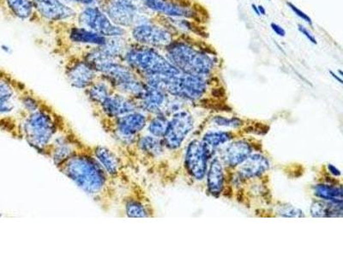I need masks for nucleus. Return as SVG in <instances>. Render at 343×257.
<instances>
[{"label":"nucleus","mask_w":343,"mask_h":257,"mask_svg":"<svg viewBox=\"0 0 343 257\" xmlns=\"http://www.w3.org/2000/svg\"><path fill=\"white\" fill-rule=\"evenodd\" d=\"M175 36L170 28L154 18L129 30L127 36L131 43L162 50L175 40Z\"/></svg>","instance_id":"8"},{"label":"nucleus","mask_w":343,"mask_h":257,"mask_svg":"<svg viewBox=\"0 0 343 257\" xmlns=\"http://www.w3.org/2000/svg\"><path fill=\"white\" fill-rule=\"evenodd\" d=\"M342 189L340 187L318 184L314 187V194L323 200L333 203H342Z\"/></svg>","instance_id":"28"},{"label":"nucleus","mask_w":343,"mask_h":257,"mask_svg":"<svg viewBox=\"0 0 343 257\" xmlns=\"http://www.w3.org/2000/svg\"><path fill=\"white\" fill-rule=\"evenodd\" d=\"M99 7L115 24L126 30L154 19L141 0H105Z\"/></svg>","instance_id":"6"},{"label":"nucleus","mask_w":343,"mask_h":257,"mask_svg":"<svg viewBox=\"0 0 343 257\" xmlns=\"http://www.w3.org/2000/svg\"><path fill=\"white\" fill-rule=\"evenodd\" d=\"M83 91L85 95H87L88 99L92 106L101 105L106 98L115 92V88L112 83L101 75H100Z\"/></svg>","instance_id":"20"},{"label":"nucleus","mask_w":343,"mask_h":257,"mask_svg":"<svg viewBox=\"0 0 343 257\" xmlns=\"http://www.w3.org/2000/svg\"><path fill=\"white\" fill-rule=\"evenodd\" d=\"M328 169L330 170V174H332L334 176H340V172L338 168L335 167V165H331V164H329L328 165Z\"/></svg>","instance_id":"34"},{"label":"nucleus","mask_w":343,"mask_h":257,"mask_svg":"<svg viewBox=\"0 0 343 257\" xmlns=\"http://www.w3.org/2000/svg\"><path fill=\"white\" fill-rule=\"evenodd\" d=\"M224 174L223 168L221 161L218 159H214L210 164V170L208 173V188L213 195H220L223 189Z\"/></svg>","instance_id":"23"},{"label":"nucleus","mask_w":343,"mask_h":257,"mask_svg":"<svg viewBox=\"0 0 343 257\" xmlns=\"http://www.w3.org/2000/svg\"><path fill=\"white\" fill-rule=\"evenodd\" d=\"M168 95L163 90L152 87L146 84L145 91L141 96L135 100L138 110L145 111L146 113H163L164 107L166 106Z\"/></svg>","instance_id":"18"},{"label":"nucleus","mask_w":343,"mask_h":257,"mask_svg":"<svg viewBox=\"0 0 343 257\" xmlns=\"http://www.w3.org/2000/svg\"><path fill=\"white\" fill-rule=\"evenodd\" d=\"M145 7L158 16L196 20L198 16L194 6L180 0H147Z\"/></svg>","instance_id":"13"},{"label":"nucleus","mask_w":343,"mask_h":257,"mask_svg":"<svg viewBox=\"0 0 343 257\" xmlns=\"http://www.w3.org/2000/svg\"><path fill=\"white\" fill-rule=\"evenodd\" d=\"M270 27H271L273 32L275 33L276 36H280V37H285L286 36V30H284L283 27L277 24V23L271 22L270 23Z\"/></svg>","instance_id":"33"},{"label":"nucleus","mask_w":343,"mask_h":257,"mask_svg":"<svg viewBox=\"0 0 343 257\" xmlns=\"http://www.w3.org/2000/svg\"><path fill=\"white\" fill-rule=\"evenodd\" d=\"M99 73L107 79L116 92L136 100L146 88V83L138 74L124 61L109 63L101 68Z\"/></svg>","instance_id":"7"},{"label":"nucleus","mask_w":343,"mask_h":257,"mask_svg":"<svg viewBox=\"0 0 343 257\" xmlns=\"http://www.w3.org/2000/svg\"><path fill=\"white\" fill-rule=\"evenodd\" d=\"M162 51L166 60L180 71L207 78L217 64V58L211 50L185 37H175Z\"/></svg>","instance_id":"3"},{"label":"nucleus","mask_w":343,"mask_h":257,"mask_svg":"<svg viewBox=\"0 0 343 257\" xmlns=\"http://www.w3.org/2000/svg\"><path fill=\"white\" fill-rule=\"evenodd\" d=\"M141 1H142V2H145V1H147V0H141Z\"/></svg>","instance_id":"38"},{"label":"nucleus","mask_w":343,"mask_h":257,"mask_svg":"<svg viewBox=\"0 0 343 257\" xmlns=\"http://www.w3.org/2000/svg\"><path fill=\"white\" fill-rule=\"evenodd\" d=\"M67 37L72 44L89 47L103 46L107 38L79 26L70 27L67 31Z\"/></svg>","instance_id":"19"},{"label":"nucleus","mask_w":343,"mask_h":257,"mask_svg":"<svg viewBox=\"0 0 343 257\" xmlns=\"http://www.w3.org/2000/svg\"><path fill=\"white\" fill-rule=\"evenodd\" d=\"M193 119L187 111H180L172 115L166 133L162 137L164 146L170 150L180 148L193 129Z\"/></svg>","instance_id":"10"},{"label":"nucleus","mask_w":343,"mask_h":257,"mask_svg":"<svg viewBox=\"0 0 343 257\" xmlns=\"http://www.w3.org/2000/svg\"><path fill=\"white\" fill-rule=\"evenodd\" d=\"M149 115L136 110L113 119H99V121L105 131L117 141L120 152L124 153L135 146L139 134L146 128Z\"/></svg>","instance_id":"5"},{"label":"nucleus","mask_w":343,"mask_h":257,"mask_svg":"<svg viewBox=\"0 0 343 257\" xmlns=\"http://www.w3.org/2000/svg\"><path fill=\"white\" fill-rule=\"evenodd\" d=\"M251 9L252 11H254V13L256 14L258 16H261L260 13H259V9H258V6L255 5V4H251Z\"/></svg>","instance_id":"36"},{"label":"nucleus","mask_w":343,"mask_h":257,"mask_svg":"<svg viewBox=\"0 0 343 257\" xmlns=\"http://www.w3.org/2000/svg\"><path fill=\"white\" fill-rule=\"evenodd\" d=\"M91 149L94 156L102 165L109 176L112 177L119 184H126L129 181L130 178L127 174L128 165L121 154H117L109 148L100 145L91 146Z\"/></svg>","instance_id":"11"},{"label":"nucleus","mask_w":343,"mask_h":257,"mask_svg":"<svg viewBox=\"0 0 343 257\" xmlns=\"http://www.w3.org/2000/svg\"><path fill=\"white\" fill-rule=\"evenodd\" d=\"M251 154V148L247 142L238 141L230 144L223 149L221 157L229 166H237Z\"/></svg>","instance_id":"22"},{"label":"nucleus","mask_w":343,"mask_h":257,"mask_svg":"<svg viewBox=\"0 0 343 257\" xmlns=\"http://www.w3.org/2000/svg\"><path fill=\"white\" fill-rule=\"evenodd\" d=\"M36 13L49 22H63L76 18V12L61 0H32Z\"/></svg>","instance_id":"16"},{"label":"nucleus","mask_w":343,"mask_h":257,"mask_svg":"<svg viewBox=\"0 0 343 257\" xmlns=\"http://www.w3.org/2000/svg\"><path fill=\"white\" fill-rule=\"evenodd\" d=\"M207 158L202 142L196 140L190 142L185 153V165L194 179H204L207 170Z\"/></svg>","instance_id":"17"},{"label":"nucleus","mask_w":343,"mask_h":257,"mask_svg":"<svg viewBox=\"0 0 343 257\" xmlns=\"http://www.w3.org/2000/svg\"><path fill=\"white\" fill-rule=\"evenodd\" d=\"M126 192L121 196L120 204L123 212L129 218H148L152 216V210L147 199L137 184L129 179L126 183Z\"/></svg>","instance_id":"12"},{"label":"nucleus","mask_w":343,"mask_h":257,"mask_svg":"<svg viewBox=\"0 0 343 257\" xmlns=\"http://www.w3.org/2000/svg\"><path fill=\"white\" fill-rule=\"evenodd\" d=\"M65 71L69 83L77 90H82L101 75L80 56L71 58L66 63Z\"/></svg>","instance_id":"14"},{"label":"nucleus","mask_w":343,"mask_h":257,"mask_svg":"<svg viewBox=\"0 0 343 257\" xmlns=\"http://www.w3.org/2000/svg\"><path fill=\"white\" fill-rule=\"evenodd\" d=\"M61 174L92 198L104 211L118 203L119 183L110 177L96 158L91 146L58 165Z\"/></svg>","instance_id":"1"},{"label":"nucleus","mask_w":343,"mask_h":257,"mask_svg":"<svg viewBox=\"0 0 343 257\" xmlns=\"http://www.w3.org/2000/svg\"><path fill=\"white\" fill-rule=\"evenodd\" d=\"M298 30L300 31V34L305 36V38L307 39L308 41H310V43L317 45L318 41L315 36L312 35V33L310 32V30H308L307 27H305L304 25L298 24Z\"/></svg>","instance_id":"32"},{"label":"nucleus","mask_w":343,"mask_h":257,"mask_svg":"<svg viewBox=\"0 0 343 257\" xmlns=\"http://www.w3.org/2000/svg\"><path fill=\"white\" fill-rule=\"evenodd\" d=\"M310 214L313 217H340L342 215V203H323L316 201L311 204Z\"/></svg>","instance_id":"24"},{"label":"nucleus","mask_w":343,"mask_h":257,"mask_svg":"<svg viewBox=\"0 0 343 257\" xmlns=\"http://www.w3.org/2000/svg\"><path fill=\"white\" fill-rule=\"evenodd\" d=\"M330 74L332 75V76H334V77H335V78L336 79V80H337V81H339L340 83H342V80H341V78L338 77L337 75H335V74L334 73V72H332V71H330Z\"/></svg>","instance_id":"37"},{"label":"nucleus","mask_w":343,"mask_h":257,"mask_svg":"<svg viewBox=\"0 0 343 257\" xmlns=\"http://www.w3.org/2000/svg\"><path fill=\"white\" fill-rule=\"evenodd\" d=\"M123 60L142 79L171 76L180 71L166 60L159 49L136 44H131Z\"/></svg>","instance_id":"4"},{"label":"nucleus","mask_w":343,"mask_h":257,"mask_svg":"<svg viewBox=\"0 0 343 257\" xmlns=\"http://www.w3.org/2000/svg\"><path fill=\"white\" fill-rule=\"evenodd\" d=\"M258 9H259V13H260L261 16H266L267 15L266 9L264 8V6H262V5H259Z\"/></svg>","instance_id":"35"},{"label":"nucleus","mask_w":343,"mask_h":257,"mask_svg":"<svg viewBox=\"0 0 343 257\" xmlns=\"http://www.w3.org/2000/svg\"><path fill=\"white\" fill-rule=\"evenodd\" d=\"M92 107L94 113L98 119H113L138 110L135 100L116 91L106 98L101 105Z\"/></svg>","instance_id":"15"},{"label":"nucleus","mask_w":343,"mask_h":257,"mask_svg":"<svg viewBox=\"0 0 343 257\" xmlns=\"http://www.w3.org/2000/svg\"><path fill=\"white\" fill-rule=\"evenodd\" d=\"M278 214L280 216L287 217V218H301L305 217V214L300 209H296L291 205H283L280 207L278 210Z\"/></svg>","instance_id":"29"},{"label":"nucleus","mask_w":343,"mask_h":257,"mask_svg":"<svg viewBox=\"0 0 343 257\" xmlns=\"http://www.w3.org/2000/svg\"><path fill=\"white\" fill-rule=\"evenodd\" d=\"M232 135L227 132L213 131V132L206 133L204 136L202 144H203L207 157H210V155H212L213 153L219 147L230 141Z\"/></svg>","instance_id":"25"},{"label":"nucleus","mask_w":343,"mask_h":257,"mask_svg":"<svg viewBox=\"0 0 343 257\" xmlns=\"http://www.w3.org/2000/svg\"><path fill=\"white\" fill-rule=\"evenodd\" d=\"M287 6H289V8L290 9V10H291V11H293L299 18H300V19L304 21V22H306V23L310 25V26H312L313 22H312V20H311L310 16H308L307 14L305 13L304 11H301L300 8H298L297 6H294V4L291 3V2H287Z\"/></svg>","instance_id":"31"},{"label":"nucleus","mask_w":343,"mask_h":257,"mask_svg":"<svg viewBox=\"0 0 343 257\" xmlns=\"http://www.w3.org/2000/svg\"><path fill=\"white\" fill-rule=\"evenodd\" d=\"M168 121L169 119L165 114H155L151 118H149L145 130H147L148 134L162 139L167 129Z\"/></svg>","instance_id":"27"},{"label":"nucleus","mask_w":343,"mask_h":257,"mask_svg":"<svg viewBox=\"0 0 343 257\" xmlns=\"http://www.w3.org/2000/svg\"><path fill=\"white\" fill-rule=\"evenodd\" d=\"M214 122L220 126H225V127L236 128L241 125V121L238 119H226L223 117H216L214 119Z\"/></svg>","instance_id":"30"},{"label":"nucleus","mask_w":343,"mask_h":257,"mask_svg":"<svg viewBox=\"0 0 343 257\" xmlns=\"http://www.w3.org/2000/svg\"><path fill=\"white\" fill-rule=\"evenodd\" d=\"M239 165V174L241 178L252 179L264 174L270 167V163L261 154H252Z\"/></svg>","instance_id":"21"},{"label":"nucleus","mask_w":343,"mask_h":257,"mask_svg":"<svg viewBox=\"0 0 343 257\" xmlns=\"http://www.w3.org/2000/svg\"><path fill=\"white\" fill-rule=\"evenodd\" d=\"M71 129L66 119L45 102L22 120L19 138L24 139L30 147L45 156L58 135Z\"/></svg>","instance_id":"2"},{"label":"nucleus","mask_w":343,"mask_h":257,"mask_svg":"<svg viewBox=\"0 0 343 257\" xmlns=\"http://www.w3.org/2000/svg\"><path fill=\"white\" fill-rule=\"evenodd\" d=\"M9 9L19 19H30L36 11L32 0H6Z\"/></svg>","instance_id":"26"},{"label":"nucleus","mask_w":343,"mask_h":257,"mask_svg":"<svg viewBox=\"0 0 343 257\" xmlns=\"http://www.w3.org/2000/svg\"><path fill=\"white\" fill-rule=\"evenodd\" d=\"M269 1H270V0H269Z\"/></svg>","instance_id":"39"},{"label":"nucleus","mask_w":343,"mask_h":257,"mask_svg":"<svg viewBox=\"0 0 343 257\" xmlns=\"http://www.w3.org/2000/svg\"><path fill=\"white\" fill-rule=\"evenodd\" d=\"M77 26L105 37L128 36V30L115 24L99 6H87L76 14Z\"/></svg>","instance_id":"9"}]
</instances>
